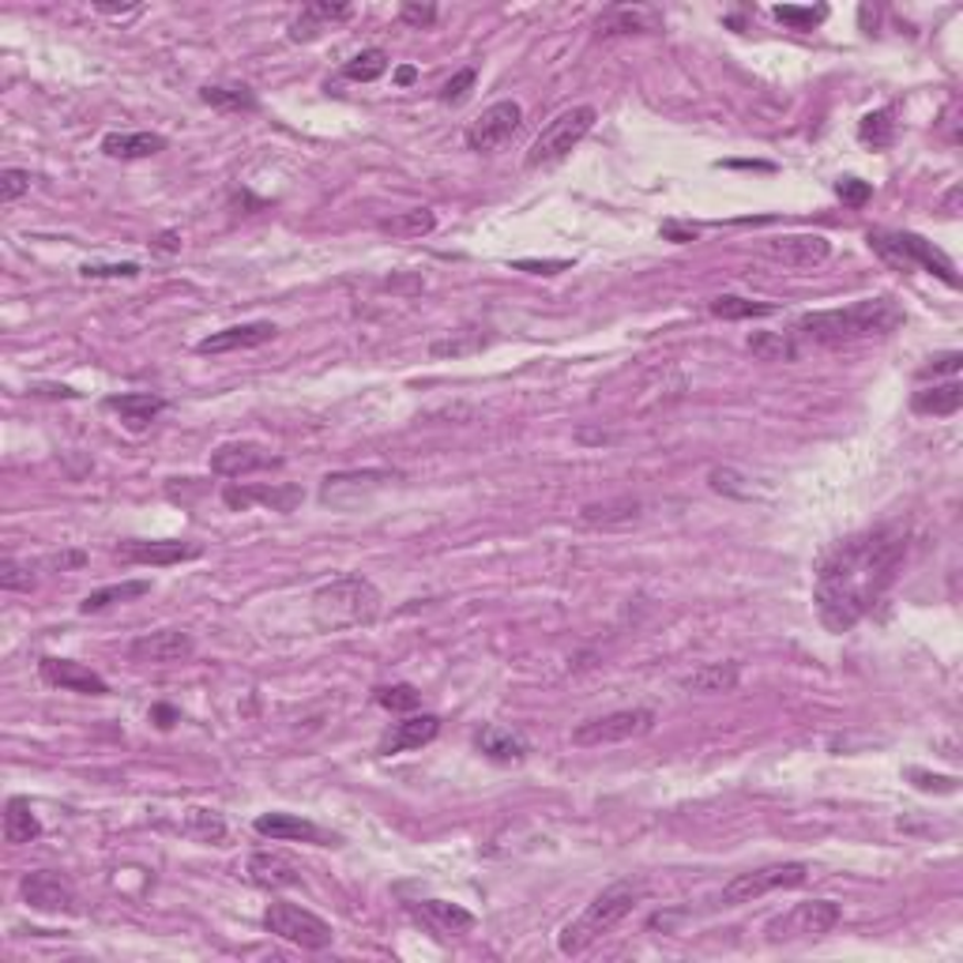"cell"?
Listing matches in <instances>:
<instances>
[{
  "mask_svg": "<svg viewBox=\"0 0 963 963\" xmlns=\"http://www.w3.org/2000/svg\"><path fill=\"white\" fill-rule=\"evenodd\" d=\"M907 557V531L896 523L858 531L828 549L817 565L813 606L828 632H850L892 592Z\"/></svg>",
  "mask_w": 963,
  "mask_h": 963,
  "instance_id": "cell-1",
  "label": "cell"
},
{
  "mask_svg": "<svg viewBox=\"0 0 963 963\" xmlns=\"http://www.w3.org/2000/svg\"><path fill=\"white\" fill-rule=\"evenodd\" d=\"M907 321L903 308L892 297H862L844 308H820V313H802L794 321L798 339L817 343V347H844L855 339H877V335H892Z\"/></svg>",
  "mask_w": 963,
  "mask_h": 963,
  "instance_id": "cell-2",
  "label": "cell"
},
{
  "mask_svg": "<svg viewBox=\"0 0 963 963\" xmlns=\"http://www.w3.org/2000/svg\"><path fill=\"white\" fill-rule=\"evenodd\" d=\"M385 610L377 584L369 576L343 573L321 584L313 592V625L321 632H347V629H366Z\"/></svg>",
  "mask_w": 963,
  "mask_h": 963,
  "instance_id": "cell-3",
  "label": "cell"
},
{
  "mask_svg": "<svg viewBox=\"0 0 963 963\" xmlns=\"http://www.w3.org/2000/svg\"><path fill=\"white\" fill-rule=\"evenodd\" d=\"M643 900H648V885L632 881V877L603 888V892L584 907V914L561 930V938H557L561 952H565V956H579V952L592 949L598 938H606L617 922L629 919V914L636 911V903H643Z\"/></svg>",
  "mask_w": 963,
  "mask_h": 963,
  "instance_id": "cell-4",
  "label": "cell"
},
{
  "mask_svg": "<svg viewBox=\"0 0 963 963\" xmlns=\"http://www.w3.org/2000/svg\"><path fill=\"white\" fill-rule=\"evenodd\" d=\"M866 241H869V249H873L881 260H888L892 268H900V271L922 268V271H930V275H938L944 286H952V290L960 286V275H956L952 257L944 249L933 245V241H925L922 233H911V230H869Z\"/></svg>",
  "mask_w": 963,
  "mask_h": 963,
  "instance_id": "cell-5",
  "label": "cell"
},
{
  "mask_svg": "<svg viewBox=\"0 0 963 963\" xmlns=\"http://www.w3.org/2000/svg\"><path fill=\"white\" fill-rule=\"evenodd\" d=\"M595 121H598L595 106L561 109V114L538 133L535 144H531V151H527V158H523V166H527V170H542V166H554V163H561V158H568L579 139H584L595 128Z\"/></svg>",
  "mask_w": 963,
  "mask_h": 963,
  "instance_id": "cell-6",
  "label": "cell"
},
{
  "mask_svg": "<svg viewBox=\"0 0 963 963\" xmlns=\"http://www.w3.org/2000/svg\"><path fill=\"white\" fill-rule=\"evenodd\" d=\"M806 881H809L806 862H772L761 869H745V873H737L723 885V892L715 896V907H742L768 892H779V888H798Z\"/></svg>",
  "mask_w": 963,
  "mask_h": 963,
  "instance_id": "cell-7",
  "label": "cell"
},
{
  "mask_svg": "<svg viewBox=\"0 0 963 963\" xmlns=\"http://www.w3.org/2000/svg\"><path fill=\"white\" fill-rule=\"evenodd\" d=\"M651 726H656V712H651V708H621V712H606V715L576 723L573 745H579V750H598V745L632 742V737L651 734Z\"/></svg>",
  "mask_w": 963,
  "mask_h": 963,
  "instance_id": "cell-8",
  "label": "cell"
},
{
  "mask_svg": "<svg viewBox=\"0 0 963 963\" xmlns=\"http://www.w3.org/2000/svg\"><path fill=\"white\" fill-rule=\"evenodd\" d=\"M264 930L275 933V938L290 941V944H302V949H308V952H321V949H328V944L335 941L332 925L324 922L321 914L305 911V907H297V903H286V900L268 903Z\"/></svg>",
  "mask_w": 963,
  "mask_h": 963,
  "instance_id": "cell-9",
  "label": "cell"
},
{
  "mask_svg": "<svg viewBox=\"0 0 963 963\" xmlns=\"http://www.w3.org/2000/svg\"><path fill=\"white\" fill-rule=\"evenodd\" d=\"M844 919V907L831 903V900H809V903H798L791 907L787 914L768 922V941L772 944H783V941H817L831 933Z\"/></svg>",
  "mask_w": 963,
  "mask_h": 963,
  "instance_id": "cell-10",
  "label": "cell"
},
{
  "mask_svg": "<svg viewBox=\"0 0 963 963\" xmlns=\"http://www.w3.org/2000/svg\"><path fill=\"white\" fill-rule=\"evenodd\" d=\"M520 125H523L520 102H512V98L493 102V106H485L482 114L471 121L463 144H467V151H474V155H490V151H498V147L509 144V139L520 133Z\"/></svg>",
  "mask_w": 963,
  "mask_h": 963,
  "instance_id": "cell-11",
  "label": "cell"
},
{
  "mask_svg": "<svg viewBox=\"0 0 963 963\" xmlns=\"http://www.w3.org/2000/svg\"><path fill=\"white\" fill-rule=\"evenodd\" d=\"M20 896L27 907L42 914H80V896L76 885L69 881L57 869H34V873H23L20 881Z\"/></svg>",
  "mask_w": 963,
  "mask_h": 963,
  "instance_id": "cell-12",
  "label": "cell"
},
{
  "mask_svg": "<svg viewBox=\"0 0 963 963\" xmlns=\"http://www.w3.org/2000/svg\"><path fill=\"white\" fill-rule=\"evenodd\" d=\"M252 828H257V836L271 839V844H316V847H339V836L335 831H324L316 820L308 817H297V813H260L257 820H252Z\"/></svg>",
  "mask_w": 963,
  "mask_h": 963,
  "instance_id": "cell-13",
  "label": "cell"
},
{
  "mask_svg": "<svg viewBox=\"0 0 963 963\" xmlns=\"http://www.w3.org/2000/svg\"><path fill=\"white\" fill-rule=\"evenodd\" d=\"M407 911L422 930L437 933L441 941L467 938V933H474V925H479V919H474L467 907L448 903V900H418V903H407Z\"/></svg>",
  "mask_w": 963,
  "mask_h": 963,
  "instance_id": "cell-14",
  "label": "cell"
},
{
  "mask_svg": "<svg viewBox=\"0 0 963 963\" xmlns=\"http://www.w3.org/2000/svg\"><path fill=\"white\" fill-rule=\"evenodd\" d=\"M271 467H283V456L268 452L257 441H227L211 452V471L222 474V479H241V474L271 471Z\"/></svg>",
  "mask_w": 963,
  "mask_h": 963,
  "instance_id": "cell-15",
  "label": "cell"
},
{
  "mask_svg": "<svg viewBox=\"0 0 963 963\" xmlns=\"http://www.w3.org/2000/svg\"><path fill=\"white\" fill-rule=\"evenodd\" d=\"M39 678L45 681V685L64 689V693H80V697H106L109 693L106 678L95 674V670L83 667V662H76V659L45 656L39 662Z\"/></svg>",
  "mask_w": 963,
  "mask_h": 963,
  "instance_id": "cell-16",
  "label": "cell"
},
{
  "mask_svg": "<svg viewBox=\"0 0 963 963\" xmlns=\"http://www.w3.org/2000/svg\"><path fill=\"white\" fill-rule=\"evenodd\" d=\"M249 881L264 892H283V888H297L305 885V869L297 858H290L286 850H257L245 866Z\"/></svg>",
  "mask_w": 963,
  "mask_h": 963,
  "instance_id": "cell-17",
  "label": "cell"
},
{
  "mask_svg": "<svg viewBox=\"0 0 963 963\" xmlns=\"http://www.w3.org/2000/svg\"><path fill=\"white\" fill-rule=\"evenodd\" d=\"M196 640L181 629H158V632H144L128 643V659L133 662H155V667H166V662H185L192 659Z\"/></svg>",
  "mask_w": 963,
  "mask_h": 963,
  "instance_id": "cell-18",
  "label": "cell"
},
{
  "mask_svg": "<svg viewBox=\"0 0 963 963\" xmlns=\"http://www.w3.org/2000/svg\"><path fill=\"white\" fill-rule=\"evenodd\" d=\"M396 471H380V467H366V471H335L321 482V501L324 504H354L373 490H385L388 482H396Z\"/></svg>",
  "mask_w": 963,
  "mask_h": 963,
  "instance_id": "cell-19",
  "label": "cell"
},
{
  "mask_svg": "<svg viewBox=\"0 0 963 963\" xmlns=\"http://www.w3.org/2000/svg\"><path fill=\"white\" fill-rule=\"evenodd\" d=\"M117 561H125V565H181V561H196L203 554V546H196V542H147V538H128L121 542V546L114 549Z\"/></svg>",
  "mask_w": 963,
  "mask_h": 963,
  "instance_id": "cell-20",
  "label": "cell"
},
{
  "mask_svg": "<svg viewBox=\"0 0 963 963\" xmlns=\"http://www.w3.org/2000/svg\"><path fill=\"white\" fill-rule=\"evenodd\" d=\"M764 252L787 268H817L831 257V241L825 233H783L764 241Z\"/></svg>",
  "mask_w": 963,
  "mask_h": 963,
  "instance_id": "cell-21",
  "label": "cell"
},
{
  "mask_svg": "<svg viewBox=\"0 0 963 963\" xmlns=\"http://www.w3.org/2000/svg\"><path fill=\"white\" fill-rule=\"evenodd\" d=\"M222 501L233 512H249L252 504H268L271 512H294L305 501L302 485H227Z\"/></svg>",
  "mask_w": 963,
  "mask_h": 963,
  "instance_id": "cell-22",
  "label": "cell"
},
{
  "mask_svg": "<svg viewBox=\"0 0 963 963\" xmlns=\"http://www.w3.org/2000/svg\"><path fill=\"white\" fill-rule=\"evenodd\" d=\"M441 734V719L433 712H422V715H407L399 723H391L385 737L377 742V753L380 756H396V753H410V750H422L433 737Z\"/></svg>",
  "mask_w": 963,
  "mask_h": 963,
  "instance_id": "cell-23",
  "label": "cell"
},
{
  "mask_svg": "<svg viewBox=\"0 0 963 963\" xmlns=\"http://www.w3.org/2000/svg\"><path fill=\"white\" fill-rule=\"evenodd\" d=\"M279 335V328L271 321H249V324H233V328H222V332H211L208 339L196 343L200 354H230V350H252V347H264Z\"/></svg>",
  "mask_w": 963,
  "mask_h": 963,
  "instance_id": "cell-24",
  "label": "cell"
},
{
  "mask_svg": "<svg viewBox=\"0 0 963 963\" xmlns=\"http://www.w3.org/2000/svg\"><path fill=\"white\" fill-rule=\"evenodd\" d=\"M102 407L114 410L128 433H144V429L166 410V399L155 396V391H121V396L102 399Z\"/></svg>",
  "mask_w": 963,
  "mask_h": 963,
  "instance_id": "cell-25",
  "label": "cell"
},
{
  "mask_svg": "<svg viewBox=\"0 0 963 963\" xmlns=\"http://www.w3.org/2000/svg\"><path fill=\"white\" fill-rule=\"evenodd\" d=\"M354 8L350 4H332V0H313V4H305L302 12L294 15V23H290L286 39L290 42H313L321 39L324 31H328L332 23H343L350 20Z\"/></svg>",
  "mask_w": 963,
  "mask_h": 963,
  "instance_id": "cell-26",
  "label": "cell"
},
{
  "mask_svg": "<svg viewBox=\"0 0 963 963\" xmlns=\"http://www.w3.org/2000/svg\"><path fill=\"white\" fill-rule=\"evenodd\" d=\"M662 27V15L656 8H606L598 15L595 31L603 39H614V34H648V31H659Z\"/></svg>",
  "mask_w": 963,
  "mask_h": 963,
  "instance_id": "cell-27",
  "label": "cell"
},
{
  "mask_svg": "<svg viewBox=\"0 0 963 963\" xmlns=\"http://www.w3.org/2000/svg\"><path fill=\"white\" fill-rule=\"evenodd\" d=\"M170 147V139L163 133H109L102 139V155L117 158V163H136V158L163 155Z\"/></svg>",
  "mask_w": 963,
  "mask_h": 963,
  "instance_id": "cell-28",
  "label": "cell"
},
{
  "mask_svg": "<svg viewBox=\"0 0 963 963\" xmlns=\"http://www.w3.org/2000/svg\"><path fill=\"white\" fill-rule=\"evenodd\" d=\"M737 681H742V667L737 662H704L693 674H685L678 681L685 693H700V697H715V693H734Z\"/></svg>",
  "mask_w": 963,
  "mask_h": 963,
  "instance_id": "cell-29",
  "label": "cell"
},
{
  "mask_svg": "<svg viewBox=\"0 0 963 963\" xmlns=\"http://www.w3.org/2000/svg\"><path fill=\"white\" fill-rule=\"evenodd\" d=\"M963 407V385L960 377H949L944 385L919 388L911 396V410L922 418H952Z\"/></svg>",
  "mask_w": 963,
  "mask_h": 963,
  "instance_id": "cell-30",
  "label": "cell"
},
{
  "mask_svg": "<svg viewBox=\"0 0 963 963\" xmlns=\"http://www.w3.org/2000/svg\"><path fill=\"white\" fill-rule=\"evenodd\" d=\"M643 504L636 498H614V501H598V504H584L579 509V523L584 527H629V523L640 520Z\"/></svg>",
  "mask_w": 963,
  "mask_h": 963,
  "instance_id": "cell-31",
  "label": "cell"
},
{
  "mask_svg": "<svg viewBox=\"0 0 963 963\" xmlns=\"http://www.w3.org/2000/svg\"><path fill=\"white\" fill-rule=\"evenodd\" d=\"M474 750L498 764H516L527 756V742H523L516 731H504V726H482V731L474 734Z\"/></svg>",
  "mask_w": 963,
  "mask_h": 963,
  "instance_id": "cell-32",
  "label": "cell"
},
{
  "mask_svg": "<svg viewBox=\"0 0 963 963\" xmlns=\"http://www.w3.org/2000/svg\"><path fill=\"white\" fill-rule=\"evenodd\" d=\"M200 102L211 109H222V114H252L260 106L245 83H208V87H200Z\"/></svg>",
  "mask_w": 963,
  "mask_h": 963,
  "instance_id": "cell-33",
  "label": "cell"
},
{
  "mask_svg": "<svg viewBox=\"0 0 963 963\" xmlns=\"http://www.w3.org/2000/svg\"><path fill=\"white\" fill-rule=\"evenodd\" d=\"M39 836H42V820L34 817L31 802L8 798V806H4V839L8 844L23 847V844H34Z\"/></svg>",
  "mask_w": 963,
  "mask_h": 963,
  "instance_id": "cell-34",
  "label": "cell"
},
{
  "mask_svg": "<svg viewBox=\"0 0 963 963\" xmlns=\"http://www.w3.org/2000/svg\"><path fill=\"white\" fill-rule=\"evenodd\" d=\"M151 595V579H125V584H109V587H98L91 592L87 598L80 603V614H102L117 603H133V598H144Z\"/></svg>",
  "mask_w": 963,
  "mask_h": 963,
  "instance_id": "cell-35",
  "label": "cell"
},
{
  "mask_svg": "<svg viewBox=\"0 0 963 963\" xmlns=\"http://www.w3.org/2000/svg\"><path fill=\"white\" fill-rule=\"evenodd\" d=\"M433 227H437V214L429 208H410V211H399V214H391V219L377 222V230L385 233V238H399V241L426 238V233H433Z\"/></svg>",
  "mask_w": 963,
  "mask_h": 963,
  "instance_id": "cell-36",
  "label": "cell"
},
{
  "mask_svg": "<svg viewBox=\"0 0 963 963\" xmlns=\"http://www.w3.org/2000/svg\"><path fill=\"white\" fill-rule=\"evenodd\" d=\"M896 133H900L896 106H881L858 121V139H862L866 147H873V151H888V147L896 144Z\"/></svg>",
  "mask_w": 963,
  "mask_h": 963,
  "instance_id": "cell-37",
  "label": "cell"
},
{
  "mask_svg": "<svg viewBox=\"0 0 963 963\" xmlns=\"http://www.w3.org/2000/svg\"><path fill=\"white\" fill-rule=\"evenodd\" d=\"M753 358L761 362H798L802 358V347L794 343V335H783V332H753L745 339Z\"/></svg>",
  "mask_w": 963,
  "mask_h": 963,
  "instance_id": "cell-38",
  "label": "cell"
},
{
  "mask_svg": "<svg viewBox=\"0 0 963 963\" xmlns=\"http://www.w3.org/2000/svg\"><path fill=\"white\" fill-rule=\"evenodd\" d=\"M708 313L719 316V321H761V316L779 313V305L772 302H753V297H737V294H719Z\"/></svg>",
  "mask_w": 963,
  "mask_h": 963,
  "instance_id": "cell-39",
  "label": "cell"
},
{
  "mask_svg": "<svg viewBox=\"0 0 963 963\" xmlns=\"http://www.w3.org/2000/svg\"><path fill=\"white\" fill-rule=\"evenodd\" d=\"M388 72V53L377 50V45H369V50L354 53V57L343 64V76L354 80V83H373L380 80Z\"/></svg>",
  "mask_w": 963,
  "mask_h": 963,
  "instance_id": "cell-40",
  "label": "cell"
},
{
  "mask_svg": "<svg viewBox=\"0 0 963 963\" xmlns=\"http://www.w3.org/2000/svg\"><path fill=\"white\" fill-rule=\"evenodd\" d=\"M185 831L200 839V844H222V839H227V820H222L214 809H189Z\"/></svg>",
  "mask_w": 963,
  "mask_h": 963,
  "instance_id": "cell-41",
  "label": "cell"
},
{
  "mask_svg": "<svg viewBox=\"0 0 963 963\" xmlns=\"http://www.w3.org/2000/svg\"><path fill=\"white\" fill-rule=\"evenodd\" d=\"M772 15L779 20L783 27H791V31H813V27H820L828 20V4H817V8H802V4H775Z\"/></svg>",
  "mask_w": 963,
  "mask_h": 963,
  "instance_id": "cell-42",
  "label": "cell"
},
{
  "mask_svg": "<svg viewBox=\"0 0 963 963\" xmlns=\"http://www.w3.org/2000/svg\"><path fill=\"white\" fill-rule=\"evenodd\" d=\"M373 700H377L385 712H415V708L422 704V693H418L415 685H407V681H399V685L373 689Z\"/></svg>",
  "mask_w": 963,
  "mask_h": 963,
  "instance_id": "cell-43",
  "label": "cell"
},
{
  "mask_svg": "<svg viewBox=\"0 0 963 963\" xmlns=\"http://www.w3.org/2000/svg\"><path fill=\"white\" fill-rule=\"evenodd\" d=\"M490 343V335H482L479 328H463L456 332V339H441L429 347L433 358H460V354H471V350H482Z\"/></svg>",
  "mask_w": 963,
  "mask_h": 963,
  "instance_id": "cell-44",
  "label": "cell"
},
{
  "mask_svg": "<svg viewBox=\"0 0 963 963\" xmlns=\"http://www.w3.org/2000/svg\"><path fill=\"white\" fill-rule=\"evenodd\" d=\"M34 584H39V576H34L31 565H20L15 557H4V565H0V587H4V592H34Z\"/></svg>",
  "mask_w": 963,
  "mask_h": 963,
  "instance_id": "cell-45",
  "label": "cell"
},
{
  "mask_svg": "<svg viewBox=\"0 0 963 963\" xmlns=\"http://www.w3.org/2000/svg\"><path fill=\"white\" fill-rule=\"evenodd\" d=\"M474 80H479V69H460V72H456L452 80L444 83V87H441V95H437V98H441L444 106H460V102H463L467 95H471Z\"/></svg>",
  "mask_w": 963,
  "mask_h": 963,
  "instance_id": "cell-46",
  "label": "cell"
},
{
  "mask_svg": "<svg viewBox=\"0 0 963 963\" xmlns=\"http://www.w3.org/2000/svg\"><path fill=\"white\" fill-rule=\"evenodd\" d=\"M907 775H911L914 787L925 791V794H956V791H960V779H956V775H930V772H922V768H911Z\"/></svg>",
  "mask_w": 963,
  "mask_h": 963,
  "instance_id": "cell-47",
  "label": "cell"
},
{
  "mask_svg": "<svg viewBox=\"0 0 963 963\" xmlns=\"http://www.w3.org/2000/svg\"><path fill=\"white\" fill-rule=\"evenodd\" d=\"M31 192V174L27 170H4L0 174V203H15L20 196Z\"/></svg>",
  "mask_w": 963,
  "mask_h": 963,
  "instance_id": "cell-48",
  "label": "cell"
},
{
  "mask_svg": "<svg viewBox=\"0 0 963 963\" xmlns=\"http://www.w3.org/2000/svg\"><path fill=\"white\" fill-rule=\"evenodd\" d=\"M836 196L847 203V208H862L869 196H873V185L858 181V177H844V181H836Z\"/></svg>",
  "mask_w": 963,
  "mask_h": 963,
  "instance_id": "cell-49",
  "label": "cell"
},
{
  "mask_svg": "<svg viewBox=\"0 0 963 963\" xmlns=\"http://www.w3.org/2000/svg\"><path fill=\"white\" fill-rule=\"evenodd\" d=\"M80 275L83 279H136L139 264H133V260H125V264H83Z\"/></svg>",
  "mask_w": 963,
  "mask_h": 963,
  "instance_id": "cell-50",
  "label": "cell"
},
{
  "mask_svg": "<svg viewBox=\"0 0 963 963\" xmlns=\"http://www.w3.org/2000/svg\"><path fill=\"white\" fill-rule=\"evenodd\" d=\"M708 482H712V490H719V493H734V498H753L750 485H737L742 479H737L731 467H715V471L708 474Z\"/></svg>",
  "mask_w": 963,
  "mask_h": 963,
  "instance_id": "cell-51",
  "label": "cell"
},
{
  "mask_svg": "<svg viewBox=\"0 0 963 963\" xmlns=\"http://www.w3.org/2000/svg\"><path fill=\"white\" fill-rule=\"evenodd\" d=\"M399 20H404L407 27L426 31V27L437 23V8L433 4H404V8H399Z\"/></svg>",
  "mask_w": 963,
  "mask_h": 963,
  "instance_id": "cell-52",
  "label": "cell"
},
{
  "mask_svg": "<svg viewBox=\"0 0 963 963\" xmlns=\"http://www.w3.org/2000/svg\"><path fill=\"white\" fill-rule=\"evenodd\" d=\"M963 366V354L960 350H949V354H938V358H930V366L922 369V377H938V373H949V377H956Z\"/></svg>",
  "mask_w": 963,
  "mask_h": 963,
  "instance_id": "cell-53",
  "label": "cell"
},
{
  "mask_svg": "<svg viewBox=\"0 0 963 963\" xmlns=\"http://www.w3.org/2000/svg\"><path fill=\"white\" fill-rule=\"evenodd\" d=\"M568 268H573L568 260H516V271H531V275H557Z\"/></svg>",
  "mask_w": 963,
  "mask_h": 963,
  "instance_id": "cell-54",
  "label": "cell"
},
{
  "mask_svg": "<svg viewBox=\"0 0 963 963\" xmlns=\"http://www.w3.org/2000/svg\"><path fill=\"white\" fill-rule=\"evenodd\" d=\"M45 565L61 568V573H64V568H83V565H87V554H83V549H64V554H50V557H45Z\"/></svg>",
  "mask_w": 963,
  "mask_h": 963,
  "instance_id": "cell-55",
  "label": "cell"
},
{
  "mask_svg": "<svg viewBox=\"0 0 963 963\" xmlns=\"http://www.w3.org/2000/svg\"><path fill=\"white\" fill-rule=\"evenodd\" d=\"M31 396H50V399H80L76 388H64V385H34Z\"/></svg>",
  "mask_w": 963,
  "mask_h": 963,
  "instance_id": "cell-56",
  "label": "cell"
},
{
  "mask_svg": "<svg viewBox=\"0 0 963 963\" xmlns=\"http://www.w3.org/2000/svg\"><path fill=\"white\" fill-rule=\"evenodd\" d=\"M662 238H670V241H678V245H685V241H693V238H697V227H681V222H667V227H662Z\"/></svg>",
  "mask_w": 963,
  "mask_h": 963,
  "instance_id": "cell-57",
  "label": "cell"
},
{
  "mask_svg": "<svg viewBox=\"0 0 963 963\" xmlns=\"http://www.w3.org/2000/svg\"><path fill=\"white\" fill-rule=\"evenodd\" d=\"M151 719H155V723H158V726H163V731H170V726H174V723H177V719H181V715H177V712H174V708L158 704V708H155V712H151Z\"/></svg>",
  "mask_w": 963,
  "mask_h": 963,
  "instance_id": "cell-58",
  "label": "cell"
},
{
  "mask_svg": "<svg viewBox=\"0 0 963 963\" xmlns=\"http://www.w3.org/2000/svg\"><path fill=\"white\" fill-rule=\"evenodd\" d=\"M95 8H98L102 15H128V12H139V4H102V0H98Z\"/></svg>",
  "mask_w": 963,
  "mask_h": 963,
  "instance_id": "cell-59",
  "label": "cell"
},
{
  "mask_svg": "<svg viewBox=\"0 0 963 963\" xmlns=\"http://www.w3.org/2000/svg\"><path fill=\"white\" fill-rule=\"evenodd\" d=\"M960 192H963L960 185H952V189L944 192V211L949 214H960Z\"/></svg>",
  "mask_w": 963,
  "mask_h": 963,
  "instance_id": "cell-60",
  "label": "cell"
},
{
  "mask_svg": "<svg viewBox=\"0 0 963 963\" xmlns=\"http://www.w3.org/2000/svg\"><path fill=\"white\" fill-rule=\"evenodd\" d=\"M155 249H163V252H174V249H181V241H177V233L170 230V233H163V238H158V245Z\"/></svg>",
  "mask_w": 963,
  "mask_h": 963,
  "instance_id": "cell-61",
  "label": "cell"
},
{
  "mask_svg": "<svg viewBox=\"0 0 963 963\" xmlns=\"http://www.w3.org/2000/svg\"><path fill=\"white\" fill-rule=\"evenodd\" d=\"M396 80L404 83V87H407V83H415V69H399V72H396Z\"/></svg>",
  "mask_w": 963,
  "mask_h": 963,
  "instance_id": "cell-62",
  "label": "cell"
}]
</instances>
